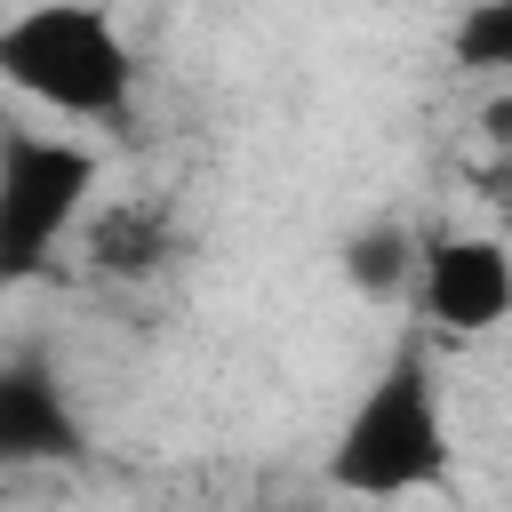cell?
<instances>
[{"instance_id": "cell-1", "label": "cell", "mask_w": 512, "mask_h": 512, "mask_svg": "<svg viewBox=\"0 0 512 512\" xmlns=\"http://www.w3.org/2000/svg\"><path fill=\"white\" fill-rule=\"evenodd\" d=\"M448 408H440V384H432V352L424 344H400L376 384L352 400L336 448H328V488L336 496H360V504H400V496H424L448 480Z\"/></svg>"}, {"instance_id": "cell-2", "label": "cell", "mask_w": 512, "mask_h": 512, "mask_svg": "<svg viewBox=\"0 0 512 512\" xmlns=\"http://www.w3.org/2000/svg\"><path fill=\"white\" fill-rule=\"evenodd\" d=\"M0 80L64 120H120L136 96V56L96 0H32L0 24Z\"/></svg>"}, {"instance_id": "cell-3", "label": "cell", "mask_w": 512, "mask_h": 512, "mask_svg": "<svg viewBox=\"0 0 512 512\" xmlns=\"http://www.w3.org/2000/svg\"><path fill=\"white\" fill-rule=\"evenodd\" d=\"M96 152L24 120H0V288L40 280L56 240L80 224L88 192H96Z\"/></svg>"}, {"instance_id": "cell-4", "label": "cell", "mask_w": 512, "mask_h": 512, "mask_svg": "<svg viewBox=\"0 0 512 512\" xmlns=\"http://www.w3.org/2000/svg\"><path fill=\"white\" fill-rule=\"evenodd\" d=\"M416 312L440 336H488L512 320V248L496 232H440L416 256Z\"/></svg>"}, {"instance_id": "cell-5", "label": "cell", "mask_w": 512, "mask_h": 512, "mask_svg": "<svg viewBox=\"0 0 512 512\" xmlns=\"http://www.w3.org/2000/svg\"><path fill=\"white\" fill-rule=\"evenodd\" d=\"M80 456V416L40 352L0 360V464H64Z\"/></svg>"}, {"instance_id": "cell-6", "label": "cell", "mask_w": 512, "mask_h": 512, "mask_svg": "<svg viewBox=\"0 0 512 512\" xmlns=\"http://www.w3.org/2000/svg\"><path fill=\"white\" fill-rule=\"evenodd\" d=\"M88 256H96V272H152V264L176 256V232H168L160 208H112L88 232Z\"/></svg>"}, {"instance_id": "cell-7", "label": "cell", "mask_w": 512, "mask_h": 512, "mask_svg": "<svg viewBox=\"0 0 512 512\" xmlns=\"http://www.w3.org/2000/svg\"><path fill=\"white\" fill-rule=\"evenodd\" d=\"M416 256H424V240H408L400 224H368V232L344 240V280L360 296H408L416 288Z\"/></svg>"}, {"instance_id": "cell-8", "label": "cell", "mask_w": 512, "mask_h": 512, "mask_svg": "<svg viewBox=\"0 0 512 512\" xmlns=\"http://www.w3.org/2000/svg\"><path fill=\"white\" fill-rule=\"evenodd\" d=\"M464 72H512V0H472L448 32Z\"/></svg>"}]
</instances>
